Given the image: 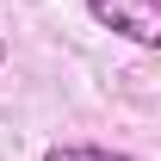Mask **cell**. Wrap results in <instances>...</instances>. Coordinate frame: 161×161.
<instances>
[{
    "instance_id": "cell-2",
    "label": "cell",
    "mask_w": 161,
    "mask_h": 161,
    "mask_svg": "<svg viewBox=\"0 0 161 161\" xmlns=\"http://www.w3.org/2000/svg\"><path fill=\"white\" fill-rule=\"evenodd\" d=\"M43 161H130V155H118V149H99V142H56Z\"/></svg>"
},
{
    "instance_id": "cell-1",
    "label": "cell",
    "mask_w": 161,
    "mask_h": 161,
    "mask_svg": "<svg viewBox=\"0 0 161 161\" xmlns=\"http://www.w3.org/2000/svg\"><path fill=\"white\" fill-rule=\"evenodd\" d=\"M87 13L105 31H118L142 50H161V0H87Z\"/></svg>"
},
{
    "instance_id": "cell-3",
    "label": "cell",
    "mask_w": 161,
    "mask_h": 161,
    "mask_svg": "<svg viewBox=\"0 0 161 161\" xmlns=\"http://www.w3.org/2000/svg\"><path fill=\"white\" fill-rule=\"evenodd\" d=\"M0 62H6V37H0Z\"/></svg>"
}]
</instances>
